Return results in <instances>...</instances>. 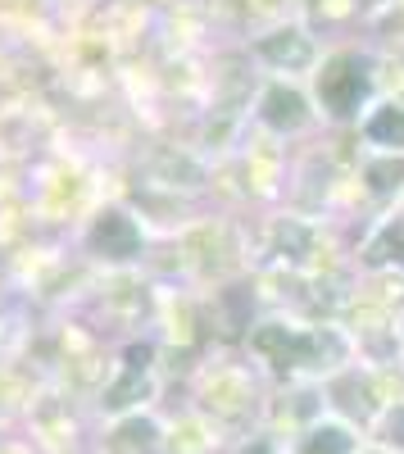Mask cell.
<instances>
[{"mask_svg":"<svg viewBox=\"0 0 404 454\" xmlns=\"http://www.w3.org/2000/svg\"><path fill=\"white\" fill-rule=\"evenodd\" d=\"M241 350L268 377V387H291V382L322 387L332 372L354 364V340L337 318H300V314H260L245 327Z\"/></svg>","mask_w":404,"mask_h":454,"instance_id":"obj_1","label":"cell"},{"mask_svg":"<svg viewBox=\"0 0 404 454\" xmlns=\"http://www.w3.org/2000/svg\"><path fill=\"white\" fill-rule=\"evenodd\" d=\"M268 395H273L268 377L245 359L241 346H218L191 372V409L205 413L232 445H241L254 432H264Z\"/></svg>","mask_w":404,"mask_h":454,"instance_id":"obj_2","label":"cell"},{"mask_svg":"<svg viewBox=\"0 0 404 454\" xmlns=\"http://www.w3.org/2000/svg\"><path fill=\"white\" fill-rule=\"evenodd\" d=\"M309 96L318 105V119L327 132H350L359 123V114L373 105V46L363 36H337L327 42L314 78H309Z\"/></svg>","mask_w":404,"mask_h":454,"instance_id":"obj_3","label":"cell"},{"mask_svg":"<svg viewBox=\"0 0 404 454\" xmlns=\"http://www.w3.org/2000/svg\"><path fill=\"white\" fill-rule=\"evenodd\" d=\"M237 177H241V192H245V205L254 214L264 209H282L286 205V186H291V164H296V145H286L260 128H250L245 141L237 145Z\"/></svg>","mask_w":404,"mask_h":454,"instance_id":"obj_4","label":"cell"},{"mask_svg":"<svg viewBox=\"0 0 404 454\" xmlns=\"http://www.w3.org/2000/svg\"><path fill=\"white\" fill-rule=\"evenodd\" d=\"M250 128H260L286 145H305L322 128L318 105L309 96V82H291V78H264L260 91L250 100Z\"/></svg>","mask_w":404,"mask_h":454,"instance_id":"obj_5","label":"cell"},{"mask_svg":"<svg viewBox=\"0 0 404 454\" xmlns=\"http://www.w3.org/2000/svg\"><path fill=\"white\" fill-rule=\"evenodd\" d=\"M250 51V59L260 64L264 78H291V82H309L314 68L327 51V36L314 32L305 19H291L282 27H268L260 36H250V42H241Z\"/></svg>","mask_w":404,"mask_h":454,"instance_id":"obj_6","label":"cell"},{"mask_svg":"<svg viewBox=\"0 0 404 454\" xmlns=\"http://www.w3.org/2000/svg\"><path fill=\"white\" fill-rule=\"evenodd\" d=\"M337 323L346 327V336L354 340V359L369 364V368H386V364H404L400 350V318L377 309L373 300H363L350 291V300L341 305Z\"/></svg>","mask_w":404,"mask_h":454,"instance_id":"obj_7","label":"cell"},{"mask_svg":"<svg viewBox=\"0 0 404 454\" xmlns=\"http://www.w3.org/2000/svg\"><path fill=\"white\" fill-rule=\"evenodd\" d=\"M87 237H91L96 259H105L109 269H128V263H136L145 254V223L128 205H105L91 218V232Z\"/></svg>","mask_w":404,"mask_h":454,"instance_id":"obj_8","label":"cell"},{"mask_svg":"<svg viewBox=\"0 0 404 454\" xmlns=\"http://www.w3.org/2000/svg\"><path fill=\"white\" fill-rule=\"evenodd\" d=\"M318 419H327L322 387H314V382H291V387H273L268 413H264V432L277 436V441H291V436H300L305 427H314Z\"/></svg>","mask_w":404,"mask_h":454,"instance_id":"obj_9","label":"cell"},{"mask_svg":"<svg viewBox=\"0 0 404 454\" xmlns=\"http://www.w3.org/2000/svg\"><path fill=\"white\" fill-rule=\"evenodd\" d=\"M404 273V209L377 214L354 237V273Z\"/></svg>","mask_w":404,"mask_h":454,"instance_id":"obj_10","label":"cell"},{"mask_svg":"<svg viewBox=\"0 0 404 454\" xmlns=\"http://www.w3.org/2000/svg\"><path fill=\"white\" fill-rule=\"evenodd\" d=\"M350 132L359 150H369V155H404V100L373 96V105L359 114V123Z\"/></svg>","mask_w":404,"mask_h":454,"instance_id":"obj_11","label":"cell"},{"mask_svg":"<svg viewBox=\"0 0 404 454\" xmlns=\"http://www.w3.org/2000/svg\"><path fill=\"white\" fill-rule=\"evenodd\" d=\"M164 419L155 409H132L109 419L100 436V454H164Z\"/></svg>","mask_w":404,"mask_h":454,"instance_id":"obj_12","label":"cell"},{"mask_svg":"<svg viewBox=\"0 0 404 454\" xmlns=\"http://www.w3.org/2000/svg\"><path fill=\"white\" fill-rule=\"evenodd\" d=\"M223 19L237 32V42H250L268 27L300 19V0H223Z\"/></svg>","mask_w":404,"mask_h":454,"instance_id":"obj_13","label":"cell"},{"mask_svg":"<svg viewBox=\"0 0 404 454\" xmlns=\"http://www.w3.org/2000/svg\"><path fill=\"white\" fill-rule=\"evenodd\" d=\"M369 441L363 432H354L350 423H341V419H318L314 427H305L300 436H291V441H282V454H359V445Z\"/></svg>","mask_w":404,"mask_h":454,"instance_id":"obj_14","label":"cell"},{"mask_svg":"<svg viewBox=\"0 0 404 454\" xmlns=\"http://www.w3.org/2000/svg\"><path fill=\"white\" fill-rule=\"evenodd\" d=\"M223 450H232V441L196 409L164 427V454H223Z\"/></svg>","mask_w":404,"mask_h":454,"instance_id":"obj_15","label":"cell"},{"mask_svg":"<svg viewBox=\"0 0 404 454\" xmlns=\"http://www.w3.org/2000/svg\"><path fill=\"white\" fill-rule=\"evenodd\" d=\"M354 295L373 300L377 309L400 318L404 314V273H391V269H382V273H354Z\"/></svg>","mask_w":404,"mask_h":454,"instance_id":"obj_16","label":"cell"},{"mask_svg":"<svg viewBox=\"0 0 404 454\" xmlns=\"http://www.w3.org/2000/svg\"><path fill=\"white\" fill-rule=\"evenodd\" d=\"M369 441H377V445H386V450L404 454V400H400V404H391V409L382 413Z\"/></svg>","mask_w":404,"mask_h":454,"instance_id":"obj_17","label":"cell"},{"mask_svg":"<svg viewBox=\"0 0 404 454\" xmlns=\"http://www.w3.org/2000/svg\"><path fill=\"white\" fill-rule=\"evenodd\" d=\"M354 5H359V19H363V27H369L377 14H386V10H391V0H354Z\"/></svg>","mask_w":404,"mask_h":454,"instance_id":"obj_18","label":"cell"},{"mask_svg":"<svg viewBox=\"0 0 404 454\" xmlns=\"http://www.w3.org/2000/svg\"><path fill=\"white\" fill-rule=\"evenodd\" d=\"M359 454H395V450H386V445H377V441H363Z\"/></svg>","mask_w":404,"mask_h":454,"instance_id":"obj_19","label":"cell"},{"mask_svg":"<svg viewBox=\"0 0 404 454\" xmlns=\"http://www.w3.org/2000/svg\"><path fill=\"white\" fill-rule=\"evenodd\" d=\"M391 14H395V19L404 23V0H391Z\"/></svg>","mask_w":404,"mask_h":454,"instance_id":"obj_20","label":"cell"},{"mask_svg":"<svg viewBox=\"0 0 404 454\" xmlns=\"http://www.w3.org/2000/svg\"><path fill=\"white\" fill-rule=\"evenodd\" d=\"M400 350H404V314H400Z\"/></svg>","mask_w":404,"mask_h":454,"instance_id":"obj_21","label":"cell"},{"mask_svg":"<svg viewBox=\"0 0 404 454\" xmlns=\"http://www.w3.org/2000/svg\"><path fill=\"white\" fill-rule=\"evenodd\" d=\"M400 209H404V200H400Z\"/></svg>","mask_w":404,"mask_h":454,"instance_id":"obj_22","label":"cell"}]
</instances>
